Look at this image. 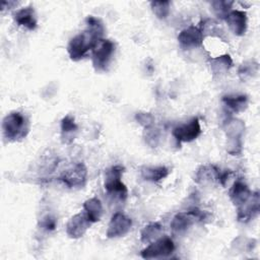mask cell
I'll use <instances>...</instances> for the list:
<instances>
[{"instance_id":"obj_1","label":"cell","mask_w":260,"mask_h":260,"mask_svg":"<svg viewBox=\"0 0 260 260\" xmlns=\"http://www.w3.org/2000/svg\"><path fill=\"white\" fill-rule=\"evenodd\" d=\"M86 29L72 38L67 46L69 57L73 61L82 59L89 50H93L96 44L103 39L105 27L101 19L89 15L85 19Z\"/></svg>"},{"instance_id":"obj_2","label":"cell","mask_w":260,"mask_h":260,"mask_svg":"<svg viewBox=\"0 0 260 260\" xmlns=\"http://www.w3.org/2000/svg\"><path fill=\"white\" fill-rule=\"evenodd\" d=\"M2 130L8 141L21 140L29 131L28 120L20 112H11L3 119Z\"/></svg>"},{"instance_id":"obj_3","label":"cell","mask_w":260,"mask_h":260,"mask_svg":"<svg viewBox=\"0 0 260 260\" xmlns=\"http://www.w3.org/2000/svg\"><path fill=\"white\" fill-rule=\"evenodd\" d=\"M124 170V167L120 165L113 166L107 171L105 180V189L108 195L118 198L121 201H125L128 195L127 187L121 181Z\"/></svg>"},{"instance_id":"obj_4","label":"cell","mask_w":260,"mask_h":260,"mask_svg":"<svg viewBox=\"0 0 260 260\" xmlns=\"http://www.w3.org/2000/svg\"><path fill=\"white\" fill-rule=\"evenodd\" d=\"M223 129L228 137L226 150L232 155H237L242 152V136L245 131V124L243 121L230 118L223 124Z\"/></svg>"},{"instance_id":"obj_5","label":"cell","mask_w":260,"mask_h":260,"mask_svg":"<svg viewBox=\"0 0 260 260\" xmlns=\"http://www.w3.org/2000/svg\"><path fill=\"white\" fill-rule=\"evenodd\" d=\"M115 53V44L111 40L102 39L92 50V65L96 71H107Z\"/></svg>"},{"instance_id":"obj_6","label":"cell","mask_w":260,"mask_h":260,"mask_svg":"<svg viewBox=\"0 0 260 260\" xmlns=\"http://www.w3.org/2000/svg\"><path fill=\"white\" fill-rule=\"evenodd\" d=\"M175 251V244L173 240L164 236L157 238L153 242L149 243V245L141 251V257L144 259H155L170 256Z\"/></svg>"},{"instance_id":"obj_7","label":"cell","mask_w":260,"mask_h":260,"mask_svg":"<svg viewBox=\"0 0 260 260\" xmlns=\"http://www.w3.org/2000/svg\"><path fill=\"white\" fill-rule=\"evenodd\" d=\"M172 134L179 142H191L195 140L201 134L199 119L194 117L188 123L176 126L173 129Z\"/></svg>"},{"instance_id":"obj_8","label":"cell","mask_w":260,"mask_h":260,"mask_svg":"<svg viewBox=\"0 0 260 260\" xmlns=\"http://www.w3.org/2000/svg\"><path fill=\"white\" fill-rule=\"evenodd\" d=\"M87 169L82 162L75 164L67 169L60 177V180L69 188H81L85 185Z\"/></svg>"},{"instance_id":"obj_9","label":"cell","mask_w":260,"mask_h":260,"mask_svg":"<svg viewBox=\"0 0 260 260\" xmlns=\"http://www.w3.org/2000/svg\"><path fill=\"white\" fill-rule=\"evenodd\" d=\"M132 226V220L122 212H116L112 215L107 230V237L110 239L125 236Z\"/></svg>"},{"instance_id":"obj_10","label":"cell","mask_w":260,"mask_h":260,"mask_svg":"<svg viewBox=\"0 0 260 260\" xmlns=\"http://www.w3.org/2000/svg\"><path fill=\"white\" fill-rule=\"evenodd\" d=\"M92 222L87 217L86 213L79 212L73 215L66 224V234L71 239H78L81 238Z\"/></svg>"},{"instance_id":"obj_11","label":"cell","mask_w":260,"mask_h":260,"mask_svg":"<svg viewBox=\"0 0 260 260\" xmlns=\"http://www.w3.org/2000/svg\"><path fill=\"white\" fill-rule=\"evenodd\" d=\"M259 206H260V198L259 193L254 192L252 193L251 197L245 202L243 205L237 208V218L240 222H248L253 219L259 213Z\"/></svg>"},{"instance_id":"obj_12","label":"cell","mask_w":260,"mask_h":260,"mask_svg":"<svg viewBox=\"0 0 260 260\" xmlns=\"http://www.w3.org/2000/svg\"><path fill=\"white\" fill-rule=\"evenodd\" d=\"M204 36L200 29V27L191 25L185 29H183L179 36L178 41L184 48H197L200 47L203 43Z\"/></svg>"},{"instance_id":"obj_13","label":"cell","mask_w":260,"mask_h":260,"mask_svg":"<svg viewBox=\"0 0 260 260\" xmlns=\"http://www.w3.org/2000/svg\"><path fill=\"white\" fill-rule=\"evenodd\" d=\"M231 30L236 36H243L247 29V13L243 10H231L225 17Z\"/></svg>"},{"instance_id":"obj_14","label":"cell","mask_w":260,"mask_h":260,"mask_svg":"<svg viewBox=\"0 0 260 260\" xmlns=\"http://www.w3.org/2000/svg\"><path fill=\"white\" fill-rule=\"evenodd\" d=\"M251 195L252 192L249 189L248 185L240 179L234 183L233 187L230 190V198L233 204L237 206V208L243 205L245 202H247Z\"/></svg>"},{"instance_id":"obj_15","label":"cell","mask_w":260,"mask_h":260,"mask_svg":"<svg viewBox=\"0 0 260 260\" xmlns=\"http://www.w3.org/2000/svg\"><path fill=\"white\" fill-rule=\"evenodd\" d=\"M194 220H195L194 216L189 211L177 213L171 221L172 233L176 236L184 235L189 230V228L193 224Z\"/></svg>"},{"instance_id":"obj_16","label":"cell","mask_w":260,"mask_h":260,"mask_svg":"<svg viewBox=\"0 0 260 260\" xmlns=\"http://www.w3.org/2000/svg\"><path fill=\"white\" fill-rule=\"evenodd\" d=\"M15 22L29 30H34L37 27V16L35 9L30 6L20 8L14 13L13 16Z\"/></svg>"},{"instance_id":"obj_17","label":"cell","mask_w":260,"mask_h":260,"mask_svg":"<svg viewBox=\"0 0 260 260\" xmlns=\"http://www.w3.org/2000/svg\"><path fill=\"white\" fill-rule=\"evenodd\" d=\"M222 103L235 113L243 112L248 107V96L246 94H229L222 96Z\"/></svg>"},{"instance_id":"obj_18","label":"cell","mask_w":260,"mask_h":260,"mask_svg":"<svg viewBox=\"0 0 260 260\" xmlns=\"http://www.w3.org/2000/svg\"><path fill=\"white\" fill-rule=\"evenodd\" d=\"M83 209L91 222H96L103 215V205L99 198L92 197L83 203Z\"/></svg>"},{"instance_id":"obj_19","label":"cell","mask_w":260,"mask_h":260,"mask_svg":"<svg viewBox=\"0 0 260 260\" xmlns=\"http://www.w3.org/2000/svg\"><path fill=\"white\" fill-rule=\"evenodd\" d=\"M77 125L74 122V118L70 115L65 116L61 121V138L64 143H70L77 132Z\"/></svg>"},{"instance_id":"obj_20","label":"cell","mask_w":260,"mask_h":260,"mask_svg":"<svg viewBox=\"0 0 260 260\" xmlns=\"http://www.w3.org/2000/svg\"><path fill=\"white\" fill-rule=\"evenodd\" d=\"M169 175V169L165 166L144 167L141 169V176L144 180L150 182H158Z\"/></svg>"},{"instance_id":"obj_21","label":"cell","mask_w":260,"mask_h":260,"mask_svg":"<svg viewBox=\"0 0 260 260\" xmlns=\"http://www.w3.org/2000/svg\"><path fill=\"white\" fill-rule=\"evenodd\" d=\"M219 171L214 166H201L195 175V181L198 184H205L214 180L218 181Z\"/></svg>"},{"instance_id":"obj_22","label":"cell","mask_w":260,"mask_h":260,"mask_svg":"<svg viewBox=\"0 0 260 260\" xmlns=\"http://www.w3.org/2000/svg\"><path fill=\"white\" fill-rule=\"evenodd\" d=\"M233 66V60L229 54L220 55L210 60V68L214 74H224Z\"/></svg>"},{"instance_id":"obj_23","label":"cell","mask_w":260,"mask_h":260,"mask_svg":"<svg viewBox=\"0 0 260 260\" xmlns=\"http://www.w3.org/2000/svg\"><path fill=\"white\" fill-rule=\"evenodd\" d=\"M258 71H259V63L256 60L252 59V60L245 61L244 63L241 64L238 70V74L241 80L246 81L256 76Z\"/></svg>"},{"instance_id":"obj_24","label":"cell","mask_w":260,"mask_h":260,"mask_svg":"<svg viewBox=\"0 0 260 260\" xmlns=\"http://www.w3.org/2000/svg\"><path fill=\"white\" fill-rule=\"evenodd\" d=\"M162 232V226L159 222H151L145 225L141 232V242L149 244L159 238Z\"/></svg>"},{"instance_id":"obj_25","label":"cell","mask_w":260,"mask_h":260,"mask_svg":"<svg viewBox=\"0 0 260 260\" xmlns=\"http://www.w3.org/2000/svg\"><path fill=\"white\" fill-rule=\"evenodd\" d=\"M170 1H151L150 7L154 15L159 19H165L170 13Z\"/></svg>"},{"instance_id":"obj_26","label":"cell","mask_w":260,"mask_h":260,"mask_svg":"<svg viewBox=\"0 0 260 260\" xmlns=\"http://www.w3.org/2000/svg\"><path fill=\"white\" fill-rule=\"evenodd\" d=\"M234 4L233 1H212V9L217 17L220 19H225L229 12L232 10V5Z\"/></svg>"},{"instance_id":"obj_27","label":"cell","mask_w":260,"mask_h":260,"mask_svg":"<svg viewBox=\"0 0 260 260\" xmlns=\"http://www.w3.org/2000/svg\"><path fill=\"white\" fill-rule=\"evenodd\" d=\"M203 36L204 35H212V36H220V32H222L217 25V23L211 19H207L204 21V23L200 27Z\"/></svg>"},{"instance_id":"obj_28","label":"cell","mask_w":260,"mask_h":260,"mask_svg":"<svg viewBox=\"0 0 260 260\" xmlns=\"http://www.w3.org/2000/svg\"><path fill=\"white\" fill-rule=\"evenodd\" d=\"M145 141L147 142V144H149L150 146L154 147L156 146L158 139H159V134L158 131L156 129H153L152 126L145 128Z\"/></svg>"},{"instance_id":"obj_29","label":"cell","mask_w":260,"mask_h":260,"mask_svg":"<svg viewBox=\"0 0 260 260\" xmlns=\"http://www.w3.org/2000/svg\"><path fill=\"white\" fill-rule=\"evenodd\" d=\"M135 119L140 125L145 128L152 126V123L154 121V118L150 113H137L135 115Z\"/></svg>"},{"instance_id":"obj_30","label":"cell","mask_w":260,"mask_h":260,"mask_svg":"<svg viewBox=\"0 0 260 260\" xmlns=\"http://www.w3.org/2000/svg\"><path fill=\"white\" fill-rule=\"evenodd\" d=\"M56 224H57V220L52 215H47L42 220V226L46 231H53V230H55Z\"/></svg>"}]
</instances>
